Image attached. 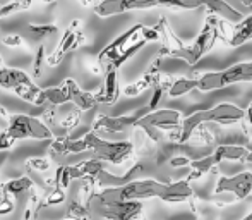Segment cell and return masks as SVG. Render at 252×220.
Returning <instances> with one entry per match:
<instances>
[{"label": "cell", "instance_id": "1", "mask_svg": "<svg viewBox=\"0 0 252 220\" xmlns=\"http://www.w3.org/2000/svg\"><path fill=\"white\" fill-rule=\"evenodd\" d=\"M194 194L189 181L163 184L155 179H134L119 187H103L100 193H91L88 201H120V200H150L158 198L165 203H182ZM86 201V203H88Z\"/></svg>", "mask_w": 252, "mask_h": 220}, {"label": "cell", "instance_id": "2", "mask_svg": "<svg viewBox=\"0 0 252 220\" xmlns=\"http://www.w3.org/2000/svg\"><path fill=\"white\" fill-rule=\"evenodd\" d=\"M143 30V24H136V26L124 31L120 37H117L112 43L103 48L98 55V66H100V69H103V74L110 69H119L124 62H127L130 57L136 55L148 43Z\"/></svg>", "mask_w": 252, "mask_h": 220}, {"label": "cell", "instance_id": "3", "mask_svg": "<svg viewBox=\"0 0 252 220\" xmlns=\"http://www.w3.org/2000/svg\"><path fill=\"white\" fill-rule=\"evenodd\" d=\"M244 119H246V110H242L233 104H220L213 109L199 110V112L192 113V115L186 117L182 120L179 141L180 143H186L192 136L194 131L199 126H202V124L216 122V124H223V126H230V124L240 122Z\"/></svg>", "mask_w": 252, "mask_h": 220}, {"label": "cell", "instance_id": "4", "mask_svg": "<svg viewBox=\"0 0 252 220\" xmlns=\"http://www.w3.org/2000/svg\"><path fill=\"white\" fill-rule=\"evenodd\" d=\"M220 37V28H218V23H216V17H208L206 21L204 28L199 33V37L194 40L192 45L189 47H180V48H175L168 54V57H173V59H182L186 60L189 66H196L197 62L215 47L216 40Z\"/></svg>", "mask_w": 252, "mask_h": 220}, {"label": "cell", "instance_id": "5", "mask_svg": "<svg viewBox=\"0 0 252 220\" xmlns=\"http://www.w3.org/2000/svg\"><path fill=\"white\" fill-rule=\"evenodd\" d=\"M252 81V62H240L218 73H208L197 81L199 91H215L237 83Z\"/></svg>", "mask_w": 252, "mask_h": 220}, {"label": "cell", "instance_id": "6", "mask_svg": "<svg viewBox=\"0 0 252 220\" xmlns=\"http://www.w3.org/2000/svg\"><path fill=\"white\" fill-rule=\"evenodd\" d=\"M84 138H86L90 150L93 151V157L108 162V164H124L126 160H129L134 151V145L130 141H106L98 136L94 129L84 134Z\"/></svg>", "mask_w": 252, "mask_h": 220}, {"label": "cell", "instance_id": "7", "mask_svg": "<svg viewBox=\"0 0 252 220\" xmlns=\"http://www.w3.org/2000/svg\"><path fill=\"white\" fill-rule=\"evenodd\" d=\"M180 126H182V122H180V112L173 109H159V110L148 112L136 124V127H141L143 131H146L148 136L155 141L159 140L158 131L180 129Z\"/></svg>", "mask_w": 252, "mask_h": 220}, {"label": "cell", "instance_id": "8", "mask_svg": "<svg viewBox=\"0 0 252 220\" xmlns=\"http://www.w3.org/2000/svg\"><path fill=\"white\" fill-rule=\"evenodd\" d=\"M7 131L16 140H52V129L40 119L31 115H17L9 117Z\"/></svg>", "mask_w": 252, "mask_h": 220}, {"label": "cell", "instance_id": "9", "mask_svg": "<svg viewBox=\"0 0 252 220\" xmlns=\"http://www.w3.org/2000/svg\"><path fill=\"white\" fill-rule=\"evenodd\" d=\"M86 207H93L98 215L115 220L134 219L143 212L141 200H120V201H88Z\"/></svg>", "mask_w": 252, "mask_h": 220}, {"label": "cell", "instance_id": "10", "mask_svg": "<svg viewBox=\"0 0 252 220\" xmlns=\"http://www.w3.org/2000/svg\"><path fill=\"white\" fill-rule=\"evenodd\" d=\"M158 5L159 0H100L94 5V12L100 17H112L129 10L153 9Z\"/></svg>", "mask_w": 252, "mask_h": 220}, {"label": "cell", "instance_id": "11", "mask_svg": "<svg viewBox=\"0 0 252 220\" xmlns=\"http://www.w3.org/2000/svg\"><path fill=\"white\" fill-rule=\"evenodd\" d=\"M79 26H81L79 21H72V23L69 24V28L65 30L63 37L60 38L57 48L47 57V62L50 64V66L60 64L63 60V57L69 54V52L76 50L81 43H84V33L79 30Z\"/></svg>", "mask_w": 252, "mask_h": 220}, {"label": "cell", "instance_id": "12", "mask_svg": "<svg viewBox=\"0 0 252 220\" xmlns=\"http://www.w3.org/2000/svg\"><path fill=\"white\" fill-rule=\"evenodd\" d=\"M148 112H151L148 105H144L143 109H139L132 115H119V117H110V115H100L93 124L94 131H106V133H124L129 127H136L137 120L143 115H146Z\"/></svg>", "mask_w": 252, "mask_h": 220}, {"label": "cell", "instance_id": "13", "mask_svg": "<svg viewBox=\"0 0 252 220\" xmlns=\"http://www.w3.org/2000/svg\"><path fill=\"white\" fill-rule=\"evenodd\" d=\"M216 194L221 193H232L237 196V200H244V198L252 194V172H240L232 177H220L215 187Z\"/></svg>", "mask_w": 252, "mask_h": 220}, {"label": "cell", "instance_id": "14", "mask_svg": "<svg viewBox=\"0 0 252 220\" xmlns=\"http://www.w3.org/2000/svg\"><path fill=\"white\" fill-rule=\"evenodd\" d=\"M141 172H143V165L141 164L134 165L132 169L127 170L124 176H113L112 172L101 169L100 172H98V176L94 177L91 183L96 184V186H101V187H119V186H124V184L130 183V181H134Z\"/></svg>", "mask_w": 252, "mask_h": 220}, {"label": "cell", "instance_id": "15", "mask_svg": "<svg viewBox=\"0 0 252 220\" xmlns=\"http://www.w3.org/2000/svg\"><path fill=\"white\" fill-rule=\"evenodd\" d=\"M33 84L34 83L31 81V77L24 71L0 66V88H3V90H10L16 93L21 88L33 86Z\"/></svg>", "mask_w": 252, "mask_h": 220}, {"label": "cell", "instance_id": "16", "mask_svg": "<svg viewBox=\"0 0 252 220\" xmlns=\"http://www.w3.org/2000/svg\"><path fill=\"white\" fill-rule=\"evenodd\" d=\"M119 95H120L119 74H117V69H110L105 73V83H103V88L94 95V97H96L98 104L113 105L117 100H119Z\"/></svg>", "mask_w": 252, "mask_h": 220}, {"label": "cell", "instance_id": "17", "mask_svg": "<svg viewBox=\"0 0 252 220\" xmlns=\"http://www.w3.org/2000/svg\"><path fill=\"white\" fill-rule=\"evenodd\" d=\"M204 7L216 17H221L232 24H237L244 19V14L233 5H230L226 0H204Z\"/></svg>", "mask_w": 252, "mask_h": 220}, {"label": "cell", "instance_id": "18", "mask_svg": "<svg viewBox=\"0 0 252 220\" xmlns=\"http://www.w3.org/2000/svg\"><path fill=\"white\" fill-rule=\"evenodd\" d=\"M67 102H70V90H69V86H67L65 81H63L62 86L41 90L34 105H43V104L62 105V104H67Z\"/></svg>", "mask_w": 252, "mask_h": 220}, {"label": "cell", "instance_id": "19", "mask_svg": "<svg viewBox=\"0 0 252 220\" xmlns=\"http://www.w3.org/2000/svg\"><path fill=\"white\" fill-rule=\"evenodd\" d=\"M65 83H67V86H69V90H70V102H72L77 109L91 110V109H94L98 105L96 97H94L93 93H90V91L81 90L74 79H65Z\"/></svg>", "mask_w": 252, "mask_h": 220}, {"label": "cell", "instance_id": "20", "mask_svg": "<svg viewBox=\"0 0 252 220\" xmlns=\"http://www.w3.org/2000/svg\"><path fill=\"white\" fill-rule=\"evenodd\" d=\"M252 40V16L244 17L240 23L235 24L232 37H230L228 45L230 47H242L247 41Z\"/></svg>", "mask_w": 252, "mask_h": 220}, {"label": "cell", "instance_id": "21", "mask_svg": "<svg viewBox=\"0 0 252 220\" xmlns=\"http://www.w3.org/2000/svg\"><path fill=\"white\" fill-rule=\"evenodd\" d=\"M249 151L244 147H235V145H220L213 155H215L216 162L221 164L225 160H237V162H246V157Z\"/></svg>", "mask_w": 252, "mask_h": 220}, {"label": "cell", "instance_id": "22", "mask_svg": "<svg viewBox=\"0 0 252 220\" xmlns=\"http://www.w3.org/2000/svg\"><path fill=\"white\" fill-rule=\"evenodd\" d=\"M197 81L199 79H186V77H179L173 83H170V86H166V93L168 97L177 98L182 97V95H187L190 91L197 90Z\"/></svg>", "mask_w": 252, "mask_h": 220}, {"label": "cell", "instance_id": "23", "mask_svg": "<svg viewBox=\"0 0 252 220\" xmlns=\"http://www.w3.org/2000/svg\"><path fill=\"white\" fill-rule=\"evenodd\" d=\"M33 181L30 179L28 176H21V177H16V179H10L7 181L5 184H3V189L7 191V193H10L12 196H17V194L24 193V191L31 189L33 187Z\"/></svg>", "mask_w": 252, "mask_h": 220}, {"label": "cell", "instance_id": "24", "mask_svg": "<svg viewBox=\"0 0 252 220\" xmlns=\"http://www.w3.org/2000/svg\"><path fill=\"white\" fill-rule=\"evenodd\" d=\"M159 5L172 7V9H182V10H194L204 7V0H159Z\"/></svg>", "mask_w": 252, "mask_h": 220}, {"label": "cell", "instance_id": "25", "mask_svg": "<svg viewBox=\"0 0 252 220\" xmlns=\"http://www.w3.org/2000/svg\"><path fill=\"white\" fill-rule=\"evenodd\" d=\"M31 7V0H10L9 3L0 7V19L7 17L14 12H19V10H26Z\"/></svg>", "mask_w": 252, "mask_h": 220}, {"label": "cell", "instance_id": "26", "mask_svg": "<svg viewBox=\"0 0 252 220\" xmlns=\"http://www.w3.org/2000/svg\"><path fill=\"white\" fill-rule=\"evenodd\" d=\"M215 165H218V162H216V158L213 153L204 158H199V160L190 162V167L194 169V176H201V174H204V172H209Z\"/></svg>", "mask_w": 252, "mask_h": 220}, {"label": "cell", "instance_id": "27", "mask_svg": "<svg viewBox=\"0 0 252 220\" xmlns=\"http://www.w3.org/2000/svg\"><path fill=\"white\" fill-rule=\"evenodd\" d=\"M28 31H30L33 37H38V38H43V37H50V35H55L57 33V26L55 24H28Z\"/></svg>", "mask_w": 252, "mask_h": 220}, {"label": "cell", "instance_id": "28", "mask_svg": "<svg viewBox=\"0 0 252 220\" xmlns=\"http://www.w3.org/2000/svg\"><path fill=\"white\" fill-rule=\"evenodd\" d=\"M67 217L72 219H86L88 217V207L81 205L79 201H70L69 207H67Z\"/></svg>", "mask_w": 252, "mask_h": 220}, {"label": "cell", "instance_id": "29", "mask_svg": "<svg viewBox=\"0 0 252 220\" xmlns=\"http://www.w3.org/2000/svg\"><path fill=\"white\" fill-rule=\"evenodd\" d=\"M63 187H60L59 184H55V187L48 193V196H47V200H45V205H59V203H62V201H65V193H63Z\"/></svg>", "mask_w": 252, "mask_h": 220}, {"label": "cell", "instance_id": "30", "mask_svg": "<svg viewBox=\"0 0 252 220\" xmlns=\"http://www.w3.org/2000/svg\"><path fill=\"white\" fill-rule=\"evenodd\" d=\"M14 200H12V194L7 193L5 189L2 187V200H0V215H5L10 214L14 210Z\"/></svg>", "mask_w": 252, "mask_h": 220}, {"label": "cell", "instance_id": "31", "mask_svg": "<svg viewBox=\"0 0 252 220\" xmlns=\"http://www.w3.org/2000/svg\"><path fill=\"white\" fill-rule=\"evenodd\" d=\"M79 110H76V112H72V113H69V115L65 117V119L62 120V122H60V126L63 127V129L65 131H72L74 127L77 126V124H79Z\"/></svg>", "mask_w": 252, "mask_h": 220}, {"label": "cell", "instance_id": "32", "mask_svg": "<svg viewBox=\"0 0 252 220\" xmlns=\"http://www.w3.org/2000/svg\"><path fill=\"white\" fill-rule=\"evenodd\" d=\"M43 59H45V45H40L36 50L34 62H33V71H34V76L36 77L41 76V64H43Z\"/></svg>", "mask_w": 252, "mask_h": 220}, {"label": "cell", "instance_id": "33", "mask_svg": "<svg viewBox=\"0 0 252 220\" xmlns=\"http://www.w3.org/2000/svg\"><path fill=\"white\" fill-rule=\"evenodd\" d=\"M26 165H30L31 169L38 170V172H43V170L50 169V162L45 160V158H28Z\"/></svg>", "mask_w": 252, "mask_h": 220}, {"label": "cell", "instance_id": "34", "mask_svg": "<svg viewBox=\"0 0 252 220\" xmlns=\"http://www.w3.org/2000/svg\"><path fill=\"white\" fill-rule=\"evenodd\" d=\"M16 138L10 136L9 131H0V151L2 150H9L14 143H16Z\"/></svg>", "mask_w": 252, "mask_h": 220}, {"label": "cell", "instance_id": "35", "mask_svg": "<svg viewBox=\"0 0 252 220\" xmlns=\"http://www.w3.org/2000/svg\"><path fill=\"white\" fill-rule=\"evenodd\" d=\"M2 43L5 45V47H23L24 40L19 35H7V37H3Z\"/></svg>", "mask_w": 252, "mask_h": 220}, {"label": "cell", "instance_id": "36", "mask_svg": "<svg viewBox=\"0 0 252 220\" xmlns=\"http://www.w3.org/2000/svg\"><path fill=\"white\" fill-rule=\"evenodd\" d=\"M226 2L235 7V9H249L252 5V0H226Z\"/></svg>", "mask_w": 252, "mask_h": 220}, {"label": "cell", "instance_id": "37", "mask_svg": "<svg viewBox=\"0 0 252 220\" xmlns=\"http://www.w3.org/2000/svg\"><path fill=\"white\" fill-rule=\"evenodd\" d=\"M187 165H190V160L186 157H175L170 160V167H175V169L177 167H187Z\"/></svg>", "mask_w": 252, "mask_h": 220}, {"label": "cell", "instance_id": "38", "mask_svg": "<svg viewBox=\"0 0 252 220\" xmlns=\"http://www.w3.org/2000/svg\"><path fill=\"white\" fill-rule=\"evenodd\" d=\"M0 117H10L9 110H7L5 107H2V105H0Z\"/></svg>", "mask_w": 252, "mask_h": 220}, {"label": "cell", "instance_id": "39", "mask_svg": "<svg viewBox=\"0 0 252 220\" xmlns=\"http://www.w3.org/2000/svg\"><path fill=\"white\" fill-rule=\"evenodd\" d=\"M246 162H247V164H252V151H249V153H247Z\"/></svg>", "mask_w": 252, "mask_h": 220}, {"label": "cell", "instance_id": "40", "mask_svg": "<svg viewBox=\"0 0 252 220\" xmlns=\"http://www.w3.org/2000/svg\"><path fill=\"white\" fill-rule=\"evenodd\" d=\"M247 110H249V119H251V122H252V104L249 105V109H247Z\"/></svg>", "mask_w": 252, "mask_h": 220}, {"label": "cell", "instance_id": "41", "mask_svg": "<svg viewBox=\"0 0 252 220\" xmlns=\"http://www.w3.org/2000/svg\"><path fill=\"white\" fill-rule=\"evenodd\" d=\"M81 2H83V3H84V5H90V3H91V2H93V0H81Z\"/></svg>", "mask_w": 252, "mask_h": 220}, {"label": "cell", "instance_id": "42", "mask_svg": "<svg viewBox=\"0 0 252 220\" xmlns=\"http://www.w3.org/2000/svg\"><path fill=\"white\" fill-rule=\"evenodd\" d=\"M41 2H45V3H52V2H55V0H41Z\"/></svg>", "mask_w": 252, "mask_h": 220}, {"label": "cell", "instance_id": "43", "mask_svg": "<svg viewBox=\"0 0 252 220\" xmlns=\"http://www.w3.org/2000/svg\"><path fill=\"white\" fill-rule=\"evenodd\" d=\"M247 219H249V220H251V219H252V214H249V215H247Z\"/></svg>", "mask_w": 252, "mask_h": 220}, {"label": "cell", "instance_id": "44", "mask_svg": "<svg viewBox=\"0 0 252 220\" xmlns=\"http://www.w3.org/2000/svg\"><path fill=\"white\" fill-rule=\"evenodd\" d=\"M0 66H2V57H0Z\"/></svg>", "mask_w": 252, "mask_h": 220}]
</instances>
